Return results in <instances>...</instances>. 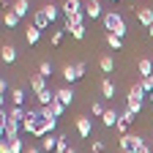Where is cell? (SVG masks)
I'll return each mask as SVG.
<instances>
[{
  "mask_svg": "<svg viewBox=\"0 0 153 153\" xmlns=\"http://www.w3.org/2000/svg\"><path fill=\"white\" fill-rule=\"evenodd\" d=\"M104 27H107V33H115V36H126V22H123V16L118 14V11H107L104 14Z\"/></svg>",
  "mask_w": 153,
  "mask_h": 153,
  "instance_id": "cell-1",
  "label": "cell"
},
{
  "mask_svg": "<svg viewBox=\"0 0 153 153\" xmlns=\"http://www.w3.org/2000/svg\"><path fill=\"white\" fill-rule=\"evenodd\" d=\"M82 3H79V0H66V3L60 6V11L66 14V16H74V14H82Z\"/></svg>",
  "mask_w": 153,
  "mask_h": 153,
  "instance_id": "cell-2",
  "label": "cell"
},
{
  "mask_svg": "<svg viewBox=\"0 0 153 153\" xmlns=\"http://www.w3.org/2000/svg\"><path fill=\"white\" fill-rule=\"evenodd\" d=\"M90 131H93L90 118H76V134H79L82 140H88V137H90Z\"/></svg>",
  "mask_w": 153,
  "mask_h": 153,
  "instance_id": "cell-3",
  "label": "cell"
},
{
  "mask_svg": "<svg viewBox=\"0 0 153 153\" xmlns=\"http://www.w3.org/2000/svg\"><path fill=\"white\" fill-rule=\"evenodd\" d=\"M137 22H140V25H145V27H150V25H153V8H150V6H145V8H140V11H137Z\"/></svg>",
  "mask_w": 153,
  "mask_h": 153,
  "instance_id": "cell-4",
  "label": "cell"
},
{
  "mask_svg": "<svg viewBox=\"0 0 153 153\" xmlns=\"http://www.w3.org/2000/svg\"><path fill=\"white\" fill-rule=\"evenodd\" d=\"M33 25L38 27V30H44V27H49L52 22H49V16H47V11L44 8H38L36 14H33Z\"/></svg>",
  "mask_w": 153,
  "mask_h": 153,
  "instance_id": "cell-5",
  "label": "cell"
},
{
  "mask_svg": "<svg viewBox=\"0 0 153 153\" xmlns=\"http://www.w3.org/2000/svg\"><path fill=\"white\" fill-rule=\"evenodd\" d=\"M30 88H33V93H36V96H38V93H44V90H47V76L33 74V76H30Z\"/></svg>",
  "mask_w": 153,
  "mask_h": 153,
  "instance_id": "cell-6",
  "label": "cell"
},
{
  "mask_svg": "<svg viewBox=\"0 0 153 153\" xmlns=\"http://www.w3.org/2000/svg\"><path fill=\"white\" fill-rule=\"evenodd\" d=\"M82 25H85V11H82V14H74V16H66V27H63V30L71 33L74 27H82Z\"/></svg>",
  "mask_w": 153,
  "mask_h": 153,
  "instance_id": "cell-7",
  "label": "cell"
},
{
  "mask_svg": "<svg viewBox=\"0 0 153 153\" xmlns=\"http://www.w3.org/2000/svg\"><path fill=\"white\" fill-rule=\"evenodd\" d=\"M55 96H57V99H60L66 107H71V101H74V96H76V93H74V88L66 85V88H60V90H55Z\"/></svg>",
  "mask_w": 153,
  "mask_h": 153,
  "instance_id": "cell-8",
  "label": "cell"
},
{
  "mask_svg": "<svg viewBox=\"0 0 153 153\" xmlns=\"http://www.w3.org/2000/svg\"><path fill=\"white\" fill-rule=\"evenodd\" d=\"M11 11H14L19 19H22V16L30 11V3H27V0H14V3H11Z\"/></svg>",
  "mask_w": 153,
  "mask_h": 153,
  "instance_id": "cell-9",
  "label": "cell"
},
{
  "mask_svg": "<svg viewBox=\"0 0 153 153\" xmlns=\"http://www.w3.org/2000/svg\"><path fill=\"white\" fill-rule=\"evenodd\" d=\"M60 74H63V79H66V82H76V79H82L79 71H76V66H71V63H68V66H63V71H60Z\"/></svg>",
  "mask_w": 153,
  "mask_h": 153,
  "instance_id": "cell-10",
  "label": "cell"
},
{
  "mask_svg": "<svg viewBox=\"0 0 153 153\" xmlns=\"http://www.w3.org/2000/svg\"><path fill=\"white\" fill-rule=\"evenodd\" d=\"M85 16H90V19L101 16V3H99V0H90V3H85Z\"/></svg>",
  "mask_w": 153,
  "mask_h": 153,
  "instance_id": "cell-11",
  "label": "cell"
},
{
  "mask_svg": "<svg viewBox=\"0 0 153 153\" xmlns=\"http://www.w3.org/2000/svg\"><path fill=\"white\" fill-rule=\"evenodd\" d=\"M137 68H140V76H153V60L150 57H142L137 63Z\"/></svg>",
  "mask_w": 153,
  "mask_h": 153,
  "instance_id": "cell-12",
  "label": "cell"
},
{
  "mask_svg": "<svg viewBox=\"0 0 153 153\" xmlns=\"http://www.w3.org/2000/svg\"><path fill=\"white\" fill-rule=\"evenodd\" d=\"M118 120H120V115L115 112V109H107V112H104V118H101V123H104L107 128H112V126H118Z\"/></svg>",
  "mask_w": 153,
  "mask_h": 153,
  "instance_id": "cell-13",
  "label": "cell"
},
{
  "mask_svg": "<svg viewBox=\"0 0 153 153\" xmlns=\"http://www.w3.org/2000/svg\"><path fill=\"white\" fill-rule=\"evenodd\" d=\"M0 57H3V63H14L16 60V49L11 44H3V49H0Z\"/></svg>",
  "mask_w": 153,
  "mask_h": 153,
  "instance_id": "cell-14",
  "label": "cell"
},
{
  "mask_svg": "<svg viewBox=\"0 0 153 153\" xmlns=\"http://www.w3.org/2000/svg\"><path fill=\"white\" fill-rule=\"evenodd\" d=\"M99 68L104 71V74H112L115 71V57H109V55H104L101 60H99Z\"/></svg>",
  "mask_w": 153,
  "mask_h": 153,
  "instance_id": "cell-15",
  "label": "cell"
},
{
  "mask_svg": "<svg viewBox=\"0 0 153 153\" xmlns=\"http://www.w3.org/2000/svg\"><path fill=\"white\" fill-rule=\"evenodd\" d=\"M25 118H27V112H25L22 107H11V109H8V120H16V123H22Z\"/></svg>",
  "mask_w": 153,
  "mask_h": 153,
  "instance_id": "cell-16",
  "label": "cell"
},
{
  "mask_svg": "<svg viewBox=\"0 0 153 153\" xmlns=\"http://www.w3.org/2000/svg\"><path fill=\"white\" fill-rule=\"evenodd\" d=\"M101 96L104 99H115V82L112 79H101Z\"/></svg>",
  "mask_w": 153,
  "mask_h": 153,
  "instance_id": "cell-17",
  "label": "cell"
},
{
  "mask_svg": "<svg viewBox=\"0 0 153 153\" xmlns=\"http://www.w3.org/2000/svg\"><path fill=\"white\" fill-rule=\"evenodd\" d=\"M11 104L14 107H25V90L22 88H14L11 90Z\"/></svg>",
  "mask_w": 153,
  "mask_h": 153,
  "instance_id": "cell-18",
  "label": "cell"
},
{
  "mask_svg": "<svg viewBox=\"0 0 153 153\" xmlns=\"http://www.w3.org/2000/svg\"><path fill=\"white\" fill-rule=\"evenodd\" d=\"M36 99H38V104H41V107H49V104H52V101L57 99V96H55V93H52V90L47 88L44 93H38V96H36Z\"/></svg>",
  "mask_w": 153,
  "mask_h": 153,
  "instance_id": "cell-19",
  "label": "cell"
},
{
  "mask_svg": "<svg viewBox=\"0 0 153 153\" xmlns=\"http://www.w3.org/2000/svg\"><path fill=\"white\" fill-rule=\"evenodd\" d=\"M25 38H27V44H38V38H41V30H38L36 25H30L25 30Z\"/></svg>",
  "mask_w": 153,
  "mask_h": 153,
  "instance_id": "cell-20",
  "label": "cell"
},
{
  "mask_svg": "<svg viewBox=\"0 0 153 153\" xmlns=\"http://www.w3.org/2000/svg\"><path fill=\"white\" fill-rule=\"evenodd\" d=\"M3 22H6V27H16V22H19V16L11 11V8H6L3 11Z\"/></svg>",
  "mask_w": 153,
  "mask_h": 153,
  "instance_id": "cell-21",
  "label": "cell"
},
{
  "mask_svg": "<svg viewBox=\"0 0 153 153\" xmlns=\"http://www.w3.org/2000/svg\"><path fill=\"white\" fill-rule=\"evenodd\" d=\"M128 145H131V150L137 153V150H142L145 148V140L142 137H137V134H128Z\"/></svg>",
  "mask_w": 153,
  "mask_h": 153,
  "instance_id": "cell-22",
  "label": "cell"
},
{
  "mask_svg": "<svg viewBox=\"0 0 153 153\" xmlns=\"http://www.w3.org/2000/svg\"><path fill=\"white\" fill-rule=\"evenodd\" d=\"M126 109H131L134 115H140V112H142V99H131V96H128V101H126Z\"/></svg>",
  "mask_w": 153,
  "mask_h": 153,
  "instance_id": "cell-23",
  "label": "cell"
},
{
  "mask_svg": "<svg viewBox=\"0 0 153 153\" xmlns=\"http://www.w3.org/2000/svg\"><path fill=\"white\" fill-rule=\"evenodd\" d=\"M57 148V137H52V134H47V137L41 140V150H55Z\"/></svg>",
  "mask_w": 153,
  "mask_h": 153,
  "instance_id": "cell-24",
  "label": "cell"
},
{
  "mask_svg": "<svg viewBox=\"0 0 153 153\" xmlns=\"http://www.w3.org/2000/svg\"><path fill=\"white\" fill-rule=\"evenodd\" d=\"M107 44H109L112 49H120V47H123V38L115 36V33H107Z\"/></svg>",
  "mask_w": 153,
  "mask_h": 153,
  "instance_id": "cell-25",
  "label": "cell"
},
{
  "mask_svg": "<svg viewBox=\"0 0 153 153\" xmlns=\"http://www.w3.org/2000/svg\"><path fill=\"white\" fill-rule=\"evenodd\" d=\"M49 109H52V112H55V118H60V115H63V112H66V104H63V101H60V99H55V101H52V104H49Z\"/></svg>",
  "mask_w": 153,
  "mask_h": 153,
  "instance_id": "cell-26",
  "label": "cell"
},
{
  "mask_svg": "<svg viewBox=\"0 0 153 153\" xmlns=\"http://www.w3.org/2000/svg\"><path fill=\"white\" fill-rule=\"evenodd\" d=\"M57 153H68L71 148H68V142H66V134H57V148H55Z\"/></svg>",
  "mask_w": 153,
  "mask_h": 153,
  "instance_id": "cell-27",
  "label": "cell"
},
{
  "mask_svg": "<svg viewBox=\"0 0 153 153\" xmlns=\"http://www.w3.org/2000/svg\"><path fill=\"white\" fill-rule=\"evenodd\" d=\"M38 74L49 79V76H52V63H49V60H41V66H38Z\"/></svg>",
  "mask_w": 153,
  "mask_h": 153,
  "instance_id": "cell-28",
  "label": "cell"
},
{
  "mask_svg": "<svg viewBox=\"0 0 153 153\" xmlns=\"http://www.w3.org/2000/svg\"><path fill=\"white\" fill-rule=\"evenodd\" d=\"M137 85H140L145 93H153V76H142V79H140Z\"/></svg>",
  "mask_w": 153,
  "mask_h": 153,
  "instance_id": "cell-29",
  "label": "cell"
},
{
  "mask_svg": "<svg viewBox=\"0 0 153 153\" xmlns=\"http://www.w3.org/2000/svg\"><path fill=\"white\" fill-rule=\"evenodd\" d=\"M8 145H11V153H25V145H22V140H8Z\"/></svg>",
  "mask_w": 153,
  "mask_h": 153,
  "instance_id": "cell-30",
  "label": "cell"
},
{
  "mask_svg": "<svg viewBox=\"0 0 153 153\" xmlns=\"http://www.w3.org/2000/svg\"><path fill=\"white\" fill-rule=\"evenodd\" d=\"M44 11H47V16H49V22H55L57 14H60V11H57V6H52V3H47V6H44Z\"/></svg>",
  "mask_w": 153,
  "mask_h": 153,
  "instance_id": "cell-31",
  "label": "cell"
},
{
  "mask_svg": "<svg viewBox=\"0 0 153 153\" xmlns=\"http://www.w3.org/2000/svg\"><path fill=\"white\" fill-rule=\"evenodd\" d=\"M90 109H93V115H96V118H104V112H107L99 101H93V107H90Z\"/></svg>",
  "mask_w": 153,
  "mask_h": 153,
  "instance_id": "cell-32",
  "label": "cell"
},
{
  "mask_svg": "<svg viewBox=\"0 0 153 153\" xmlns=\"http://www.w3.org/2000/svg\"><path fill=\"white\" fill-rule=\"evenodd\" d=\"M71 36L76 38V41H82V38H85V25H82V27H74V30H71Z\"/></svg>",
  "mask_w": 153,
  "mask_h": 153,
  "instance_id": "cell-33",
  "label": "cell"
},
{
  "mask_svg": "<svg viewBox=\"0 0 153 153\" xmlns=\"http://www.w3.org/2000/svg\"><path fill=\"white\" fill-rule=\"evenodd\" d=\"M134 118H137V115L131 109H123V115H120V120H126V123H134Z\"/></svg>",
  "mask_w": 153,
  "mask_h": 153,
  "instance_id": "cell-34",
  "label": "cell"
},
{
  "mask_svg": "<svg viewBox=\"0 0 153 153\" xmlns=\"http://www.w3.org/2000/svg\"><path fill=\"white\" fill-rule=\"evenodd\" d=\"M60 41H63V30H55V33H52V44L57 47V44H60Z\"/></svg>",
  "mask_w": 153,
  "mask_h": 153,
  "instance_id": "cell-35",
  "label": "cell"
},
{
  "mask_svg": "<svg viewBox=\"0 0 153 153\" xmlns=\"http://www.w3.org/2000/svg\"><path fill=\"white\" fill-rule=\"evenodd\" d=\"M0 153H11V145H8L6 137H3V142H0Z\"/></svg>",
  "mask_w": 153,
  "mask_h": 153,
  "instance_id": "cell-36",
  "label": "cell"
},
{
  "mask_svg": "<svg viewBox=\"0 0 153 153\" xmlns=\"http://www.w3.org/2000/svg\"><path fill=\"white\" fill-rule=\"evenodd\" d=\"M101 150H104V142L96 140V142H93V153H101Z\"/></svg>",
  "mask_w": 153,
  "mask_h": 153,
  "instance_id": "cell-37",
  "label": "cell"
},
{
  "mask_svg": "<svg viewBox=\"0 0 153 153\" xmlns=\"http://www.w3.org/2000/svg\"><path fill=\"white\" fill-rule=\"evenodd\" d=\"M115 128H118L120 134H126V128H128V123H126V120H118V126H115Z\"/></svg>",
  "mask_w": 153,
  "mask_h": 153,
  "instance_id": "cell-38",
  "label": "cell"
},
{
  "mask_svg": "<svg viewBox=\"0 0 153 153\" xmlns=\"http://www.w3.org/2000/svg\"><path fill=\"white\" fill-rule=\"evenodd\" d=\"M6 90H8V82H6V79H0V96H3V99H6Z\"/></svg>",
  "mask_w": 153,
  "mask_h": 153,
  "instance_id": "cell-39",
  "label": "cell"
},
{
  "mask_svg": "<svg viewBox=\"0 0 153 153\" xmlns=\"http://www.w3.org/2000/svg\"><path fill=\"white\" fill-rule=\"evenodd\" d=\"M74 66H76V71H79V76H82V74L88 71V66H85V63H74Z\"/></svg>",
  "mask_w": 153,
  "mask_h": 153,
  "instance_id": "cell-40",
  "label": "cell"
},
{
  "mask_svg": "<svg viewBox=\"0 0 153 153\" xmlns=\"http://www.w3.org/2000/svg\"><path fill=\"white\" fill-rule=\"evenodd\" d=\"M25 153H41V150H38V148H33V145H27V148H25Z\"/></svg>",
  "mask_w": 153,
  "mask_h": 153,
  "instance_id": "cell-41",
  "label": "cell"
},
{
  "mask_svg": "<svg viewBox=\"0 0 153 153\" xmlns=\"http://www.w3.org/2000/svg\"><path fill=\"white\" fill-rule=\"evenodd\" d=\"M137 153H153V145H145L142 150H137Z\"/></svg>",
  "mask_w": 153,
  "mask_h": 153,
  "instance_id": "cell-42",
  "label": "cell"
},
{
  "mask_svg": "<svg viewBox=\"0 0 153 153\" xmlns=\"http://www.w3.org/2000/svg\"><path fill=\"white\" fill-rule=\"evenodd\" d=\"M148 36H150V38H153V25H150V27H148Z\"/></svg>",
  "mask_w": 153,
  "mask_h": 153,
  "instance_id": "cell-43",
  "label": "cell"
},
{
  "mask_svg": "<svg viewBox=\"0 0 153 153\" xmlns=\"http://www.w3.org/2000/svg\"><path fill=\"white\" fill-rule=\"evenodd\" d=\"M68 153H76V150H74V148H71V150H68Z\"/></svg>",
  "mask_w": 153,
  "mask_h": 153,
  "instance_id": "cell-44",
  "label": "cell"
},
{
  "mask_svg": "<svg viewBox=\"0 0 153 153\" xmlns=\"http://www.w3.org/2000/svg\"><path fill=\"white\" fill-rule=\"evenodd\" d=\"M112 3H118V0H112Z\"/></svg>",
  "mask_w": 153,
  "mask_h": 153,
  "instance_id": "cell-45",
  "label": "cell"
},
{
  "mask_svg": "<svg viewBox=\"0 0 153 153\" xmlns=\"http://www.w3.org/2000/svg\"><path fill=\"white\" fill-rule=\"evenodd\" d=\"M3 3H6V0H3Z\"/></svg>",
  "mask_w": 153,
  "mask_h": 153,
  "instance_id": "cell-46",
  "label": "cell"
},
{
  "mask_svg": "<svg viewBox=\"0 0 153 153\" xmlns=\"http://www.w3.org/2000/svg\"><path fill=\"white\" fill-rule=\"evenodd\" d=\"M150 96H153V93H150Z\"/></svg>",
  "mask_w": 153,
  "mask_h": 153,
  "instance_id": "cell-47",
  "label": "cell"
}]
</instances>
